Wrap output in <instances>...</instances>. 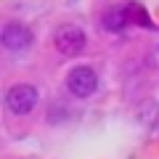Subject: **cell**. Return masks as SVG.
Segmentation results:
<instances>
[{"label":"cell","mask_w":159,"mask_h":159,"mask_svg":"<svg viewBox=\"0 0 159 159\" xmlns=\"http://www.w3.org/2000/svg\"><path fill=\"white\" fill-rule=\"evenodd\" d=\"M40 101V93L34 90L32 85H27V82H19V85H11L6 93V109L11 114H16V117H24V114H29L34 106H37Z\"/></svg>","instance_id":"obj_1"},{"label":"cell","mask_w":159,"mask_h":159,"mask_svg":"<svg viewBox=\"0 0 159 159\" xmlns=\"http://www.w3.org/2000/svg\"><path fill=\"white\" fill-rule=\"evenodd\" d=\"M66 88L74 98H90L98 88V74L93 72L90 66H74L72 72L66 74Z\"/></svg>","instance_id":"obj_2"},{"label":"cell","mask_w":159,"mask_h":159,"mask_svg":"<svg viewBox=\"0 0 159 159\" xmlns=\"http://www.w3.org/2000/svg\"><path fill=\"white\" fill-rule=\"evenodd\" d=\"M53 43H56V51L61 56H80V53L85 51V32L72 27V24H66V27L56 29Z\"/></svg>","instance_id":"obj_3"},{"label":"cell","mask_w":159,"mask_h":159,"mask_svg":"<svg viewBox=\"0 0 159 159\" xmlns=\"http://www.w3.org/2000/svg\"><path fill=\"white\" fill-rule=\"evenodd\" d=\"M32 29L24 27V24L19 21H8L6 27H3V32H0V43L8 48V51H24V48L32 45Z\"/></svg>","instance_id":"obj_4"},{"label":"cell","mask_w":159,"mask_h":159,"mask_svg":"<svg viewBox=\"0 0 159 159\" xmlns=\"http://www.w3.org/2000/svg\"><path fill=\"white\" fill-rule=\"evenodd\" d=\"M127 21H130V11L127 8H111L103 16V29H109V32H122L127 27Z\"/></svg>","instance_id":"obj_5"}]
</instances>
